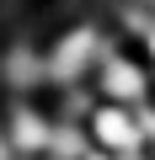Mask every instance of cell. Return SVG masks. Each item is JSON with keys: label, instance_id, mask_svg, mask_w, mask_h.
<instances>
[{"label": "cell", "instance_id": "1", "mask_svg": "<svg viewBox=\"0 0 155 160\" xmlns=\"http://www.w3.org/2000/svg\"><path fill=\"white\" fill-rule=\"evenodd\" d=\"M112 43H118V38H112V27H107L102 11L59 27V32L43 43V53H48V91L91 86V75H96V64H102V53H107Z\"/></svg>", "mask_w": 155, "mask_h": 160}, {"label": "cell", "instance_id": "2", "mask_svg": "<svg viewBox=\"0 0 155 160\" xmlns=\"http://www.w3.org/2000/svg\"><path fill=\"white\" fill-rule=\"evenodd\" d=\"M91 86H96V96L112 102V107H150V102H155V64H150L139 48L112 43V48L102 53L96 75H91Z\"/></svg>", "mask_w": 155, "mask_h": 160}, {"label": "cell", "instance_id": "3", "mask_svg": "<svg viewBox=\"0 0 155 160\" xmlns=\"http://www.w3.org/2000/svg\"><path fill=\"white\" fill-rule=\"evenodd\" d=\"M16 96H48V53L27 27H11L0 38V102Z\"/></svg>", "mask_w": 155, "mask_h": 160}, {"label": "cell", "instance_id": "4", "mask_svg": "<svg viewBox=\"0 0 155 160\" xmlns=\"http://www.w3.org/2000/svg\"><path fill=\"white\" fill-rule=\"evenodd\" d=\"M54 107L48 96H16V102H0V128H6V144L16 160H43L48 139H54Z\"/></svg>", "mask_w": 155, "mask_h": 160}, {"label": "cell", "instance_id": "5", "mask_svg": "<svg viewBox=\"0 0 155 160\" xmlns=\"http://www.w3.org/2000/svg\"><path fill=\"white\" fill-rule=\"evenodd\" d=\"M86 128H91V144H96V149H107V155H118V160H128V155H144V149H150L144 123H139V107H112V102H102V107L86 118Z\"/></svg>", "mask_w": 155, "mask_h": 160}, {"label": "cell", "instance_id": "6", "mask_svg": "<svg viewBox=\"0 0 155 160\" xmlns=\"http://www.w3.org/2000/svg\"><path fill=\"white\" fill-rule=\"evenodd\" d=\"M139 53H144V59L155 64V27H150V38H144V48H139Z\"/></svg>", "mask_w": 155, "mask_h": 160}, {"label": "cell", "instance_id": "7", "mask_svg": "<svg viewBox=\"0 0 155 160\" xmlns=\"http://www.w3.org/2000/svg\"><path fill=\"white\" fill-rule=\"evenodd\" d=\"M86 160H118V155H107V149H91V155H86Z\"/></svg>", "mask_w": 155, "mask_h": 160}, {"label": "cell", "instance_id": "8", "mask_svg": "<svg viewBox=\"0 0 155 160\" xmlns=\"http://www.w3.org/2000/svg\"><path fill=\"white\" fill-rule=\"evenodd\" d=\"M128 160H155V149H144V155H128Z\"/></svg>", "mask_w": 155, "mask_h": 160}]
</instances>
